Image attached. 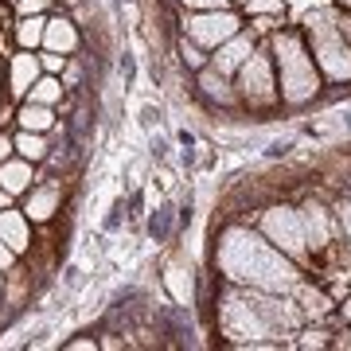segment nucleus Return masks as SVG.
Segmentation results:
<instances>
[{
    "instance_id": "8",
    "label": "nucleus",
    "mask_w": 351,
    "mask_h": 351,
    "mask_svg": "<svg viewBox=\"0 0 351 351\" xmlns=\"http://www.w3.org/2000/svg\"><path fill=\"white\" fill-rule=\"evenodd\" d=\"M254 47H258V43H254L250 32H239V36H230L226 43H219V47H215V55L207 59V66H215L219 75L230 78V75H239V66L254 55Z\"/></svg>"
},
{
    "instance_id": "33",
    "label": "nucleus",
    "mask_w": 351,
    "mask_h": 351,
    "mask_svg": "<svg viewBox=\"0 0 351 351\" xmlns=\"http://www.w3.org/2000/svg\"><path fill=\"white\" fill-rule=\"evenodd\" d=\"M343 313H348V320H351V301H348V304H343Z\"/></svg>"
},
{
    "instance_id": "20",
    "label": "nucleus",
    "mask_w": 351,
    "mask_h": 351,
    "mask_svg": "<svg viewBox=\"0 0 351 351\" xmlns=\"http://www.w3.org/2000/svg\"><path fill=\"white\" fill-rule=\"evenodd\" d=\"M301 297H304V304H301V313H304V316H324L328 308H332V304H328V297L320 293V289H304Z\"/></svg>"
},
{
    "instance_id": "5",
    "label": "nucleus",
    "mask_w": 351,
    "mask_h": 351,
    "mask_svg": "<svg viewBox=\"0 0 351 351\" xmlns=\"http://www.w3.org/2000/svg\"><path fill=\"white\" fill-rule=\"evenodd\" d=\"M262 234L274 242L281 254H289L293 262H308V239H304V226H301V211L297 207H265L262 215Z\"/></svg>"
},
{
    "instance_id": "16",
    "label": "nucleus",
    "mask_w": 351,
    "mask_h": 351,
    "mask_svg": "<svg viewBox=\"0 0 351 351\" xmlns=\"http://www.w3.org/2000/svg\"><path fill=\"white\" fill-rule=\"evenodd\" d=\"M12 145H16V156H24V160H32V164H43L51 156L47 137H43V133H32V129H20L12 137Z\"/></svg>"
},
{
    "instance_id": "30",
    "label": "nucleus",
    "mask_w": 351,
    "mask_h": 351,
    "mask_svg": "<svg viewBox=\"0 0 351 351\" xmlns=\"http://www.w3.org/2000/svg\"><path fill=\"white\" fill-rule=\"evenodd\" d=\"M12 152H16L12 137H8V133H0V160H8V156H12Z\"/></svg>"
},
{
    "instance_id": "15",
    "label": "nucleus",
    "mask_w": 351,
    "mask_h": 351,
    "mask_svg": "<svg viewBox=\"0 0 351 351\" xmlns=\"http://www.w3.org/2000/svg\"><path fill=\"white\" fill-rule=\"evenodd\" d=\"M12 117H16V125L20 129H32V133H47V129L55 125V110L43 106V101H32V98L20 101Z\"/></svg>"
},
{
    "instance_id": "13",
    "label": "nucleus",
    "mask_w": 351,
    "mask_h": 351,
    "mask_svg": "<svg viewBox=\"0 0 351 351\" xmlns=\"http://www.w3.org/2000/svg\"><path fill=\"white\" fill-rule=\"evenodd\" d=\"M36 184V164L24 160V156H8V160H0V188L8 191L12 199H20L27 188Z\"/></svg>"
},
{
    "instance_id": "14",
    "label": "nucleus",
    "mask_w": 351,
    "mask_h": 351,
    "mask_svg": "<svg viewBox=\"0 0 351 351\" xmlns=\"http://www.w3.org/2000/svg\"><path fill=\"white\" fill-rule=\"evenodd\" d=\"M195 86L207 101H219V106H239V90L230 86V78L219 75L215 66H203L199 78H195Z\"/></svg>"
},
{
    "instance_id": "24",
    "label": "nucleus",
    "mask_w": 351,
    "mask_h": 351,
    "mask_svg": "<svg viewBox=\"0 0 351 351\" xmlns=\"http://www.w3.org/2000/svg\"><path fill=\"white\" fill-rule=\"evenodd\" d=\"M226 4L230 0H184V8H191V12H219Z\"/></svg>"
},
{
    "instance_id": "34",
    "label": "nucleus",
    "mask_w": 351,
    "mask_h": 351,
    "mask_svg": "<svg viewBox=\"0 0 351 351\" xmlns=\"http://www.w3.org/2000/svg\"><path fill=\"white\" fill-rule=\"evenodd\" d=\"M0 297H4V274H0Z\"/></svg>"
},
{
    "instance_id": "27",
    "label": "nucleus",
    "mask_w": 351,
    "mask_h": 351,
    "mask_svg": "<svg viewBox=\"0 0 351 351\" xmlns=\"http://www.w3.org/2000/svg\"><path fill=\"white\" fill-rule=\"evenodd\" d=\"M339 230L351 239V203H339Z\"/></svg>"
},
{
    "instance_id": "19",
    "label": "nucleus",
    "mask_w": 351,
    "mask_h": 351,
    "mask_svg": "<svg viewBox=\"0 0 351 351\" xmlns=\"http://www.w3.org/2000/svg\"><path fill=\"white\" fill-rule=\"evenodd\" d=\"M164 285L172 289V297H176L180 304L191 301V274L184 269V265H176V262L168 265V269H164Z\"/></svg>"
},
{
    "instance_id": "18",
    "label": "nucleus",
    "mask_w": 351,
    "mask_h": 351,
    "mask_svg": "<svg viewBox=\"0 0 351 351\" xmlns=\"http://www.w3.org/2000/svg\"><path fill=\"white\" fill-rule=\"evenodd\" d=\"M63 90H66V86H63V78H59V75H39L24 98L43 101V106H55V101H63Z\"/></svg>"
},
{
    "instance_id": "11",
    "label": "nucleus",
    "mask_w": 351,
    "mask_h": 351,
    "mask_svg": "<svg viewBox=\"0 0 351 351\" xmlns=\"http://www.w3.org/2000/svg\"><path fill=\"white\" fill-rule=\"evenodd\" d=\"M39 75H43L39 55H36V51H24V47H20V51L12 55V66H8V94H12V98H24Z\"/></svg>"
},
{
    "instance_id": "1",
    "label": "nucleus",
    "mask_w": 351,
    "mask_h": 351,
    "mask_svg": "<svg viewBox=\"0 0 351 351\" xmlns=\"http://www.w3.org/2000/svg\"><path fill=\"white\" fill-rule=\"evenodd\" d=\"M219 269L230 281L250 289H265V293H289L301 285V269L297 262L281 254L269 239L254 234L250 226H230L219 242Z\"/></svg>"
},
{
    "instance_id": "21",
    "label": "nucleus",
    "mask_w": 351,
    "mask_h": 351,
    "mask_svg": "<svg viewBox=\"0 0 351 351\" xmlns=\"http://www.w3.org/2000/svg\"><path fill=\"white\" fill-rule=\"evenodd\" d=\"M180 59H184L191 71H203V66H207V55H203V47H199V43H191V39H184V43H180Z\"/></svg>"
},
{
    "instance_id": "10",
    "label": "nucleus",
    "mask_w": 351,
    "mask_h": 351,
    "mask_svg": "<svg viewBox=\"0 0 351 351\" xmlns=\"http://www.w3.org/2000/svg\"><path fill=\"white\" fill-rule=\"evenodd\" d=\"M301 226H304V239H308V250H328L332 246V211L328 207L308 199L301 207Z\"/></svg>"
},
{
    "instance_id": "2",
    "label": "nucleus",
    "mask_w": 351,
    "mask_h": 351,
    "mask_svg": "<svg viewBox=\"0 0 351 351\" xmlns=\"http://www.w3.org/2000/svg\"><path fill=\"white\" fill-rule=\"evenodd\" d=\"M274 66H277V94L285 106H304L320 94V71L313 63V51L304 43V32H274Z\"/></svg>"
},
{
    "instance_id": "32",
    "label": "nucleus",
    "mask_w": 351,
    "mask_h": 351,
    "mask_svg": "<svg viewBox=\"0 0 351 351\" xmlns=\"http://www.w3.org/2000/svg\"><path fill=\"white\" fill-rule=\"evenodd\" d=\"M339 27H343V36H348V43H351V16H339Z\"/></svg>"
},
{
    "instance_id": "26",
    "label": "nucleus",
    "mask_w": 351,
    "mask_h": 351,
    "mask_svg": "<svg viewBox=\"0 0 351 351\" xmlns=\"http://www.w3.org/2000/svg\"><path fill=\"white\" fill-rule=\"evenodd\" d=\"M47 8V0H20V16H39Z\"/></svg>"
},
{
    "instance_id": "23",
    "label": "nucleus",
    "mask_w": 351,
    "mask_h": 351,
    "mask_svg": "<svg viewBox=\"0 0 351 351\" xmlns=\"http://www.w3.org/2000/svg\"><path fill=\"white\" fill-rule=\"evenodd\" d=\"M172 230V207H160V215L152 219V239H168Z\"/></svg>"
},
{
    "instance_id": "36",
    "label": "nucleus",
    "mask_w": 351,
    "mask_h": 351,
    "mask_svg": "<svg viewBox=\"0 0 351 351\" xmlns=\"http://www.w3.org/2000/svg\"><path fill=\"white\" fill-rule=\"evenodd\" d=\"M339 4H348V8H351V0H339Z\"/></svg>"
},
{
    "instance_id": "29",
    "label": "nucleus",
    "mask_w": 351,
    "mask_h": 351,
    "mask_svg": "<svg viewBox=\"0 0 351 351\" xmlns=\"http://www.w3.org/2000/svg\"><path fill=\"white\" fill-rule=\"evenodd\" d=\"M289 149H293V141H289V137H285V141H274V145L265 149V156H285Z\"/></svg>"
},
{
    "instance_id": "7",
    "label": "nucleus",
    "mask_w": 351,
    "mask_h": 351,
    "mask_svg": "<svg viewBox=\"0 0 351 351\" xmlns=\"http://www.w3.org/2000/svg\"><path fill=\"white\" fill-rule=\"evenodd\" d=\"M20 199H24V207H20V211H24L32 223H51V219H55V211L63 207V188H59L55 180H47V184H32Z\"/></svg>"
},
{
    "instance_id": "22",
    "label": "nucleus",
    "mask_w": 351,
    "mask_h": 351,
    "mask_svg": "<svg viewBox=\"0 0 351 351\" xmlns=\"http://www.w3.org/2000/svg\"><path fill=\"white\" fill-rule=\"evenodd\" d=\"M39 66H43V75H63V71H66V55L47 51V55H39Z\"/></svg>"
},
{
    "instance_id": "12",
    "label": "nucleus",
    "mask_w": 351,
    "mask_h": 351,
    "mask_svg": "<svg viewBox=\"0 0 351 351\" xmlns=\"http://www.w3.org/2000/svg\"><path fill=\"white\" fill-rule=\"evenodd\" d=\"M82 36H78V27L66 20V16H47V24H43V51H55V55H75Z\"/></svg>"
},
{
    "instance_id": "6",
    "label": "nucleus",
    "mask_w": 351,
    "mask_h": 351,
    "mask_svg": "<svg viewBox=\"0 0 351 351\" xmlns=\"http://www.w3.org/2000/svg\"><path fill=\"white\" fill-rule=\"evenodd\" d=\"M191 43H199L203 51H215L219 43H226L230 36H239L242 32V20L239 12H230V8H219V12H195L184 24Z\"/></svg>"
},
{
    "instance_id": "9",
    "label": "nucleus",
    "mask_w": 351,
    "mask_h": 351,
    "mask_svg": "<svg viewBox=\"0 0 351 351\" xmlns=\"http://www.w3.org/2000/svg\"><path fill=\"white\" fill-rule=\"evenodd\" d=\"M0 242L20 258L32 250V219L16 207H0Z\"/></svg>"
},
{
    "instance_id": "28",
    "label": "nucleus",
    "mask_w": 351,
    "mask_h": 351,
    "mask_svg": "<svg viewBox=\"0 0 351 351\" xmlns=\"http://www.w3.org/2000/svg\"><path fill=\"white\" fill-rule=\"evenodd\" d=\"M16 265V254L8 250V246H4V242H0V274H8V269H12Z\"/></svg>"
},
{
    "instance_id": "3",
    "label": "nucleus",
    "mask_w": 351,
    "mask_h": 351,
    "mask_svg": "<svg viewBox=\"0 0 351 351\" xmlns=\"http://www.w3.org/2000/svg\"><path fill=\"white\" fill-rule=\"evenodd\" d=\"M304 43L313 51V63L324 71L332 82H351V43L339 27L336 12H313L304 24Z\"/></svg>"
},
{
    "instance_id": "31",
    "label": "nucleus",
    "mask_w": 351,
    "mask_h": 351,
    "mask_svg": "<svg viewBox=\"0 0 351 351\" xmlns=\"http://www.w3.org/2000/svg\"><path fill=\"white\" fill-rule=\"evenodd\" d=\"M66 348L71 351H90V348H98V339H71Z\"/></svg>"
},
{
    "instance_id": "35",
    "label": "nucleus",
    "mask_w": 351,
    "mask_h": 351,
    "mask_svg": "<svg viewBox=\"0 0 351 351\" xmlns=\"http://www.w3.org/2000/svg\"><path fill=\"white\" fill-rule=\"evenodd\" d=\"M230 4H246V0H230Z\"/></svg>"
},
{
    "instance_id": "4",
    "label": "nucleus",
    "mask_w": 351,
    "mask_h": 351,
    "mask_svg": "<svg viewBox=\"0 0 351 351\" xmlns=\"http://www.w3.org/2000/svg\"><path fill=\"white\" fill-rule=\"evenodd\" d=\"M239 101L250 106V110H274V106H281L274 59L258 47H254V55L239 66Z\"/></svg>"
},
{
    "instance_id": "17",
    "label": "nucleus",
    "mask_w": 351,
    "mask_h": 351,
    "mask_svg": "<svg viewBox=\"0 0 351 351\" xmlns=\"http://www.w3.org/2000/svg\"><path fill=\"white\" fill-rule=\"evenodd\" d=\"M43 24H47V16H20L16 20V47L24 51H39L43 47Z\"/></svg>"
},
{
    "instance_id": "25",
    "label": "nucleus",
    "mask_w": 351,
    "mask_h": 351,
    "mask_svg": "<svg viewBox=\"0 0 351 351\" xmlns=\"http://www.w3.org/2000/svg\"><path fill=\"white\" fill-rule=\"evenodd\" d=\"M250 12H281V0H246Z\"/></svg>"
}]
</instances>
